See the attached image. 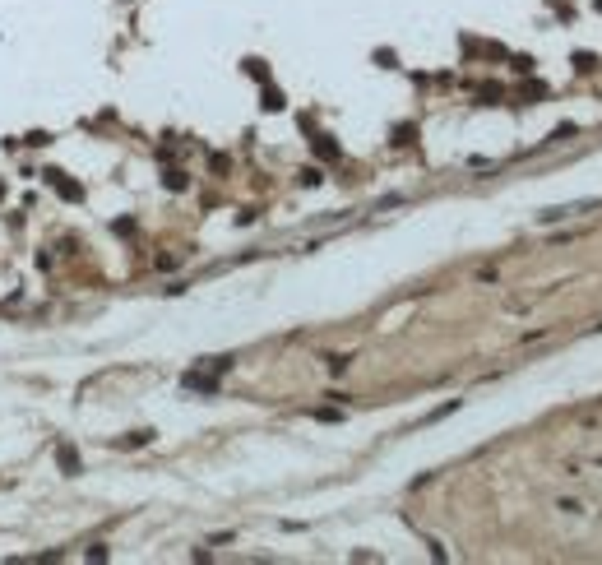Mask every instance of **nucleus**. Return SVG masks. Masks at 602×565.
Masks as SVG:
<instances>
[{"instance_id": "2", "label": "nucleus", "mask_w": 602, "mask_h": 565, "mask_svg": "<svg viewBox=\"0 0 602 565\" xmlns=\"http://www.w3.org/2000/svg\"><path fill=\"white\" fill-rule=\"evenodd\" d=\"M556 510H561V514H584L589 505H584V500H556Z\"/></svg>"}, {"instance_id": "1", "label": "nucleus", "mask_w": 602, "mask_h": 565, "mask_svg": "<svg viewBox=\"0 0 602 565\" xmlns=\"http://www.w3.org/2000/svg\"><path fill=\"white\" fill-rule=\"evenodd\" d=\"M589 209H598V204L589 200V204H570V209H546L542 222H561V218H570V213H589Z\"/></svg>"}]
</instances>
